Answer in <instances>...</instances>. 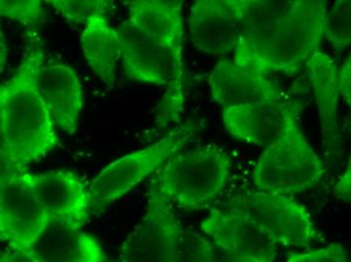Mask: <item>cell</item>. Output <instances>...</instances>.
Here are the masks:
<instances>
[{"mask_svg":"<svg viewBox=\"0 0 351 262\" xmlns=\"http://www.w3.org/2000/svg\"><path fill=\"white\" fill-rule=\"evenodd\" d=\"M306 67L308 78L315 94L325 148L329 157H339L341 150V135L337 119L339 101L337 84L338 66L332 57L318 50L306 63Z\"/></svg>","mask_w":351,"mask_h":262,"instance_id":"obj_17","label":"cell"},{"mask_svg":"<svg viewBox=\"0 0 351 262\" xmlns=\"http://www.w3.org/2000/svg\"><path fill=\"white\" fill-rule=\"evenodd\" d=\"M0 262H6L5 254H0Z\"/></svg>","mask_w":351,"mask_h":262,"instance_id":"obj_32","label":"cell"},{"mask_svg":"<svg viewBox=\"0 0 351 262\" xmlns=\"http://www.w3.org/2000/svg\"><path fill=\"white\" fill-rule=\"evenodd\" d=\"M38 90L56 127L74 134L83 108V91L76 72L64 64L43 65Z\"/></svg>","mask_w":351,"mask_h":262,"instance_id":"obj_15","label":"cell"},{"mask_svg":"<svg viewBox=\"0 0 351 262\" xmlns=\"http://www.w3.org/2000/svg\"><path fill=\"white\" fill-rule=\"evenodd\" d=\"M44 52L32 44L14 75L0 85L4 134L14 165L21 170L46 157L59 144L56 125L38 90Z\"/></svg>","mask_w":351,"mask_h":262,"instance_id":"obj_1","label":"cell"},{"mask_svg":"<svg viewBox=\"0 0 351 262\" xmlns=\"http://www.w3.org/2000/svg\"><path fill=\"white\" fill-rule=\"evenodd\" d=\"M173 206L152 179L145 216L124 240L119 262H176L183 226Z\"/></svg>","mask_w":351,"mask_h":262,"instance_id":"obj_8","label":"cell"},{"mask_svg":"<svg viewBox=\"0 0 351 262\" xmlns=\"http://www.w3.org/2000/svg\"><path fill=\"white\" fill-rule=\"evenodd\" d=\"M332 194L337 199L350 203L351 200V167L350 159L348 168L332 189Z\"/></svg>","mask_w":351,"mask_h":262,"instance_id":"obj_27","label":"cell"},{"mask_svg":"<svg viewBox=\"0 0 351 262\" xmlns=\"http://www.w3.org/2000/svg\"><path fill=\"white\" fill-rule=\"evenodd\" d=\"M286 262H350L348 251L341 244H330L307 252L296 253Z\"/></svg>","mask_w":351,"mask_h":262,"instance_id":"obj_25","label":"cell"},{"mask_svg":"<svg viewBox=\"0 0 351 262\" xmlns=\"http://www.w3.org/2000/svg\"><path fill=\"white\" fill-rule=\"evenodd\" d=\"M117 31L125 76L143 84L169 87L165 116L177 118L183 110L184 69L167 49L154 42L130 21H123Z\"/></svg>","mask_w":351,"mask_h":262,"instance_id":"obj_6","label":"cell"},{"mask_svg":"<svg viewBox=\"0 0 351 262\" xmlns=\"http://www.w3.org/2000/svg\"><path fill=\"white\" fill-rule=\"evenodd\" d=\"M0 157H1V159H8V161H12V159H10V151H8V144H6L5 134H4L3 117H2L1 103H0Z\"/></svg>","mask_w":351,"mask_h":262,"instance_id":"obj_30","label":"cell"},{"mask_svg":"<svg viewBox=\"0 0 351 262\" xmlns=\"http://www.w3.org/2000/svg\"><path fill=\"white\" fill-rule=\"evenodd\" d=\"M245 213L277 245L306 247L322 239L309 212L293 196L269 192H246L226 205Z\"/></svg>","mask_w":351,"mask_h":262,"instance_id":"obj_7","label":"cell"},{"mask_svg":"<svg viewBox=\"0 0 351 262\" xmlns=\"http://www.w3.org/2000/svg\"><path fill=\"white\" fill-rule=\"evenodd\" d=\"M337 84L339 95L342 96L344 101L351 106V59L350 55H348V59L340 67H338L337 71Z\"/></svg>","mask_w":351,"mask_h":262,"instance_id":"obj_26","label":"cell"},{"mask_svg":"<svg viewBox=\"0 0 351 262\" xmlns=\"http://www.w3.org/2000/svg\"><path fill=\"white\" fill-rule=\"evenodd\" d=\"M194 135V125H186L171 131L155 144L109 163L88 187L92 212L104 210L132 191L185 148Z\"/></svg>","mask_w":351,"mask_h":262,"instance_id":"obj_5","label":"cell"},{"mask_svg":"<svg viewBox=\"0 0 351 262\" xmlns=\"http://www.w3.org/2000/svg\"><path fill=\"white\" fill-rule=\"evenodd\" d=\"M201 229L220 248L252 262H274L277 244L245 213L222 206L212 209Z\"/></svg>","mask_w":351,"mask_h":262,"instance_id":"obj_10","label":"cell"},{"mask_svg":"<svg viewBox=\"0 0 351 262\" xmlns=\"http://www.w3.org/2000/svg\"><path fill=\"white\" fill-rule=\"evenodd\" d=\"M230 174L228 153L215 144H206L176 153L156 172L154 179L173 205L197 211L217 200Z\"/></svg>","mask_w":351,"mask_h":262,"instance_id":"obj_2","label":"cell"},{"mask_svg":"<svg viewBox=\"0 0 351 262\" xmlns=\"http://www.w3.org/2000/svg\"><path fill=\"white\" fill-rule=\"evenodd\" d=\"M27 170L0 180V240L14 250L29 251L51 219L38 203Z\"/></svg>","mask_w":351,"mask_h":262,"instance_id":"obj_9","label":"cell"},{"mask_svg":"<svg viewBox=\"0 0 351 262\" xmlns=\"http://www.w3.org/2000/svg\"><path fill=\"white\" fill-rule=\"evenodd\" d=\"M38 203L51 220L82 229L92 212L89 189L69 170L27 172Z\"/></svg>","mask_w":351,"mask_h":262,"instance_id":"obj_12","label":"cell"},{"mask_svg":"<svg viewBox=\"0 0 351 262\" xmlns=\"http://www.w3.org/2000/svg\"><path fill=\"white\" fill-rule=\"evenodd\" d=\"M130 19L154 42L167 49L184 69V21L181 0H134L128 3Z\"/></svg>","mask_w":351,"mask_h":262,"instance_id":"obj_16","label":"cell"},{"mask_svg":"<svg viewBox=\"0 0 351 262\" xmlns=\"http://www.w3.org/2000/svg\"><path fill=\"white\" fill-rule=\"evenodd\" d=\"M324 38L338 52L346 50L351 42V1L337 0L325 18Z\"/></svg>","mask_w":351,"mask_h":262,"instance_id":"obj_21","label":"cell"},{"mask_svg":"<svg viewBox=\"0 0 351 262\" xmlns=\"http://www.w3.org/2000/svg\"><path fill=\"white\" fill-rule=\"evenodd\" d=\"M301 108L299 102L291 100L231 106L222 109V119L235 140L267 146L298 125Z\"/></svg>","mask_w":351,"mask_h":262,"instance_id":"obj_11","label":"cell"},{"mask_svg":"<svg viewBox=\"0 0 351 262\" xmlns=\"http://www.w3.org/2000/svg\"><path fill=\"white\" fill-rule=\"evenodd\" d=\"M83 54L96 76L112 89L117 65L121 59V38L117 29L108 23L107 16H95L85 25L81 36Z\"/></svg>","mask_w":351,"mask_h":262,"instance_id":"obj_20","label":"cell"},{"mask_svg":"<svg viewBox=\"0 0 351 262\" xmlns=\"http://www.w3.org/2000/svg\"><path fill=\"white\" fill-rule=\"evenodd\" d=\"M327 2L297 0L278 23L245 68L261 74L294 75L319 50L324 38Z\"/></svg>","mask_w":351,"mask_h":262,"instance_id":"obj_3","label":"cell"},{"mask_svg":"<svg viewBox=\"0 0 351 262\" xmlns=\"http://www.w3.org/2000/svg\"><path fill=\"white\" fill-rule=\"evenodd\" d=\"M326 172L298 125L265 146L254 170L258 191L293 196L316 187Z\"/></svg>","mask_w":351,"mask_h":262,"instance_id":"obj_4","label":"cell"},{"mask_svg":"<svg viewBox=\"0 0 351 262\" xmlns=\"http://www.w3.org/2000/svg\"><path fill=\"white\" fill-rule=\"evenodd\" d=\"M0 16L35 27L44 21L45 8L40 0H0Z\"/></svg>","mask_w":351,"mask_h":262,"instance_id":"obj_24","label":"cell"},{"mask_svg":"<svg viewBox=\"0 0 351 262\" xmlns=\"http://www.w3.org/2000/svg\"><path fill=\"white\" fill-rule=\"evenodd\" d=\"M210 262H252L243 257L232 254L224 249L220 248L212 242V255Z\"/></svg>","mask_w":351,"mask_h":262,"instance_id":"obj_28","label":"cell"},{"mask_svg":"<svg viewBox=\"0 0 351 262\" xmlns=\"http://www.w3.org/2000/svg\"><path fill=\"white\" fill-rule=\"evenodd\" d=\"M237 3L241 31L233 62L245 68L267 36L295 8L297 0H237Z\"/></svg>","mask_w":351,"mask_h":262,"instance_id":"obj_18","label":"cell"},{"mask_svg":"<svg viewBox=\"0 0 351 262\" xmlns=\"http://www.w3.org/2000/svg\"><path fill=\"white\" fill-rule=\"evenodd\" d=\"M188 27L197 50L212 56L233 52L241 31L237 0H197L190 10Z\"/></svg>","mask_w":351,"mask_h":262,"instance_id":"obj_13","label":"cell"},{"mask_svg":"<svg viewBox=\"0 0 351 262\" xmlns=\"http://www.w3.org/2000/svg\"><path fill=\"white\" fill-rule=\"evenodd\" d=\"M6 60H8V47H6V42L5 40H4L1 27H0V74L3 72Z\"/></svg>","mask_w":351,"mask_h":262,"instance_id":"obj_31","label":"cell"},{"mask_svg":"<svg viewBox=\"0 0 351 262\" xmlns=\"http://www.w3.org/2000/svg\"><path fill=\"white\" fill-rule=\"evenodd\" d=\"M6 262H38L31 251L14 250V252L5 254Z\"/></svg>","mask_w":351,"mask_h":262,"instance_id":"obj_29","label":"cell"},{"mask_svg":"<svg viewBox=\"0 0 351 262\" xmlns=\"http://www.w3.org/2000/svg\"><path fill=\"white\" fill-rule=\"evenodd\" d=\"M208 85L212 101L223 108L288 100L277 82L239 67L230 60L223 59L216 64L208 77Z\"/></svg>","mask_w":351,"mask_h":262,"instance_id":"obj_14","label":"cell"},{"mask_svg":"<svg viewBox=\"0 0 351 262\" xmlns=\"http://www.w3.org/2000/svg\"><path fill=\"white\" fill-rule=\"evenodd\" d=\"M212 241L183 227L176 249V262H210Z\"/></svg>","mask_w":351,"mask_h":262,"instance_id":"obj_23","label":"cell"},{"mask_svg":"<svg viewBox=\"0 0 351 262\" xmlns=\"http://www.w3.org/2000/svg\"><path fill=\"white\" fill-rule=\"evenodd\" d=\"M48 2L70 25H86L95 16H107L111 8V2L106 0H51Z\"/></svg>","mask_w":351,"mask_h":262,"instance_id":"obj_22","label":"cell"},{"mask_svg":"<svg viewBox=\"0 0 351 262\" xmlns=\"http://www.w3.org/2000/svg\"><path fill=\"white\" fill-rule=\"evenodd\" d=\"M29 251L38 262H106L96 238L56 220L50 221Z\"/></svg>","mask_w":351,"mask_h":262,"instance_id":"obj_19","label":"cell"}]
</instances>
